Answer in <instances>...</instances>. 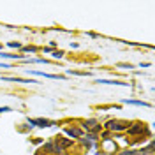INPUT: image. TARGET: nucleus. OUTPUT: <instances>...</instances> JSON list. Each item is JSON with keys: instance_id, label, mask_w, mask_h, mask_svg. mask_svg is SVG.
<instances>
[{"instance_id": "f257e3e1", "label": "nucleus", "mask_w": 155, "mask_h": 155, "mask_svg": "<svg viewBox=\"0 0 155 155\" xmlns=\"http://www.w3.org/2000/svg\"><path fill=\"white\" fill-rule=\"evenodd\" d=\"M106 129L111 130V132H124V130L129 129V124L120 122V120H109V122H106Z\"/></svg>"}, {"instance_id": "f03ea898", "label": "nucleus", "mask_w": 155, "mask_h": 155, "mask_svg": "<svg viewBox=\"0 0 155 155\" xmlns=\"http://www.w3.org/2000/svg\"><path fill=\"white\" fill-rule=\"evenodd\" d=\"M28 125H35V127H51L53 122L51 120H46V118H35V120H30L28 118Z\"/></svg>"}, {"instance_id": "7ed1b4c3", "label": "nucleus", "mask_w": 155, "mask_h": 155, "mask_svg": "<svg viewBox=\"0 0 155 155\" xmlns=\"http://www.w3.org/2000/svg\"><path fill=\"white\" fill-rule=\"evenodd\" d=\"M28 74L42 76V78H48V79H64L62 76H57V74H48V72H41V71H30V69H28Z\"/></svg>"}, {"instance_id": "20e7f679", "label": "nucleus", "mask_w": 155, "mask_h": 155, "mask_svg": "<svg viewBox=\"0 0 155 155\" xmlns=\"http://www.w3.org/2000/svg\"><path fill=\"white\" fill-rule=\"evenodd\" d=\"M65 132H67L72 139H79L81 136H83V130L81 129H78V127H71V129H65Z\"/></svg>"}, {"instance_id": "39448f33", "label": "nucleus", "mask_w": 155, "mask_h": 155, "mask_svg": "<svg viewBox=\"0 0 155 155\" xmlns=\"http://www.w3.org/2000/svg\"><path fill=\"white\" fill-rule=\"evenodd\" d=\"M83 129H87V130H99L101 125L97 124V120H87V122H83Z\"/></svg>"}, {"instance_id": "423d86ee", "label": "nucleus", "mask_w": 155, "mask_h": 155, "mask_svg": "<svg viewBox=\"0 0 155 155\" xmlns=\"http://www.w3.org/2000/svg\"><path fill=\"white\" fill-rule=\"evenodd\" d=\"M2 79L4 81H14V83H37L35 79H21V78H9V76H4Z\"/></svg>"}, {"instance_id": "0eeeda50", "label": "nucleus", "mask_w": 155, "mask_h": 155, "mask_svg": "<svg viewBox=\"0 0 155 155\" xmlns=\"http://www.w3.org/2000/svg\"><path fill=\"white\" fill-rule=\"evenodd\" d=\"M143 130H145V124L137 122V124H134V127L129 129V134H139V132H143Z\"/></svg>"}, {"instance_id": "6e6552de", "label": "nucleus", "mask_w": 155, "mask_h": 155, "mask_svg": "<svg viewBox=\"0 0 155 155\" xmlns=\"http://www.w3.org/2000/svg\"><path fill=\"white\" fill-rule=\"evenodd\" d=\"M125 104H132V106H143V107H152V104H148V102H143V101H129L125 99L124 101Z\"/></svg>"}, {"instance_id": "1a4fd4ad", "label": "nucleus", "mask_w": 155, "mask_h": 155, "mask_svg": "<svg viewBox=\"0 0 155 155\" xmlns=\"http://www.w3.org/2000/svg\"><path fill=\"white\" fill-rule=\"evenodd\" d=\"M97 83H104V85H124L127 87L129 83H122V81H113V79H97Z\"/></svg>"}, {"instance_id": "9d476101", "label": "nucleus", "mask_w": 155, "mask_h": 155, "mask_svg": "<svg viewBox=\"0 0 155 155\" xmlns=\"http://www.w3.org/2000/svg\"><path fill=\"white\" fill-rule=\"evenodd\" d=\"M55 143H57L58 146H62V148H67V146L72 145V139H57Z\"/></svg>"}, {"instance_id": "9b49d317", "label": "nucleus", "mask_w": 155, "mask_h": 155, "mask_svg": "<svg viewBox=\"0 0 155 155\" xmlns=\"http://www.w3.org/2000/svg\"><path fill=\"white\" fill-rule=\"evenodd\" d=\"M0 58H23V55H11V53H2L0 51Z\"/></svg>"}, {"instance_id": "f8f14e48", "label": "nucleus", "mask_w": 155, "mask_h": 155, "mask_svg": "<svg viewBox=\"0 0 155 155\" xmlns=\"http://www.w3.org/2000/svg\"><path fill=\"white\" fill-rule=\"evenodd\" d=\"M139 152H136V150H124L122 153H118V155H137Z\"/></svg>"}, {"instance_id": "ddd939ff", "label": "nucleus", "mask_w": 155, "mask_h": 155, "mask_svg": "<svg viewBox=\"0 0 155 155\" xmlns=\"http://www.w3.org/2000/svg\"><path fill=\"white\" fill-rule=\"evenodd\" d=\"M23 51H27V53H35V51H37V48H34V46H27V48H23Z\"/></svg>"}, {"instance_id": "4468645a", "label": "nucleus", "mask_w": 155, "mask_h": 155, "mask_svg": "<svg viewBox=\"0 0 155 155\" xmlns=\"http://www.w3.org/2000/svg\"><path fill=\"white\" fill-rule=\"evenodd\" d=\"M64 57V51H53V58H62Z\"/></svg>"}, {"instance_id": "2eb2a0df", "label": "nucleus", "mask_w": 155, "mask_h": 155, "mask_svg": "<svg viewBox=\"0 0 155 155\" xmlns=\"http://www.w3.org/2000/svg\"><path fill=\"white\" fill-rule=\"evenodd\" d=\"M9 46H11V48H16V49L21 48V44H19V42H9Z\"/></svg>"}, {"instance_id": "dca6fc26", "label": "nucleus", "mask_w": 155, "mask_h": 155, "mask_svg": "<svg viewBox=\"0 0 155 155\" xmlns=\"http://www.w3.org/2000/svg\"><path fill=\"white\" fill-rule=\"evenodd\" d=\"M7 111H11V107H9V106H4V107H0V113H7Z\"/></svg>"}, {"instance_id": "f3484780", "label": "nucleus", "mask_w": 155, "mask_h": 155, "mask_svg": "<svg viewBox=\"0 0 155 155\" xmlns=\"http://www.w3.org/2000/svg\"><path fill=\"white\" fill-rule=\"evenodd\" d=\"M118 67H125V69H132L130 64H118Z\"/></svg>"}, {"instance_id": "a211bd4d", "label": "nucleus", "mask_w": 155, "mask_h": 155, "mask_svg": "<svg viewBox=\"0 0 155 155\" xmlns=\"http://www.w3.org/2000/svg\"><path fill=\"white\" fill-rule=\"evenodd\" d=\"M137 155H146V153H141V152H139V153H137Z\"/></svg>"}]
</instances>
